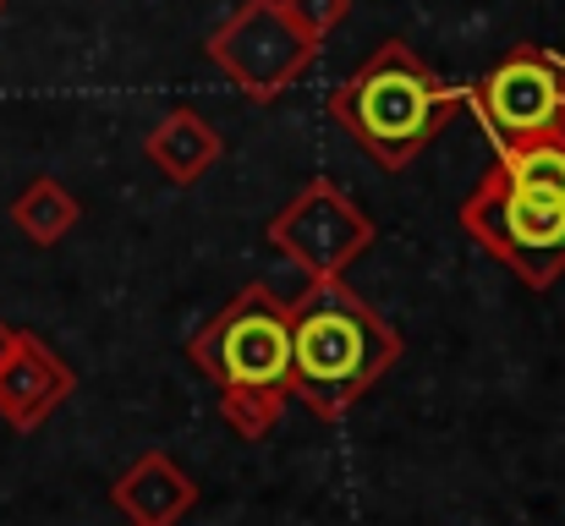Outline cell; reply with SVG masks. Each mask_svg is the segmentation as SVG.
I'll list each match as a JSON object with an SVG mask.
<instances>
[{"label": "cell", "mask_w": 565, "mask_h": 526, "mask_svg": "<svg viewBox=\"0 0 565 526\" xmlns=\"http://www.w3.org/2000/svg\"><path fill=\"white\" fill-rule=\"evenodd\" d=\"M461 230L527 291H550L565 275V132L494 149L461 203Z\"/></svg>", "instance_id": "6da1fadb"}, {"label": "cell", "mask_w": 565, "mask_h": 526, "mask_svg": "<svg viewBox=\"0 0 565 526\" xmlns=\"http://www.w3.org/2000/svg\"><path fill=\"white\" fill-rule=\"evenodd\" d=\"M401 330L347 286V275L308 280V291L291 302V400L324 422H341L401 362Z\"/></svg>", "instance_id": "7a4b0ae2"}, {"label": "cell", "mask_w": 565, "mask_h": 526, "mask_svg": "<svg viewBox=\"0 0 565 526\" xmlns=\"http://www.w3.org/2000/svg\"><path fill=\"white\" fill-rule=\"evenodd\" d=\"M324 110L379 171H406L467 110V88L445 83L406 39H384Z\"/></svg>", "instance_id": "3957f363"}, {"label": "cell", "mask_w": 565, "mask_h": 526, "mask_svg": "<svg viewBox=\"0 0 565 526\" xmlns=\"http://www.w3.org/2000/svg\"><path fill=\"white\" fill-rule=\"evenodd\" d=\"M192 367L214 389H286L291 395V302L269 280H247L188 341Z\"/></svg>", "instance_id": "277c9868"}, {"label": "cell", "mask_w": 565, "mask_h": 526, "mask_svg": "<svg viewBox=\"0 0 565 526\" xmlns=\"http://www.w3.org/2000/svg\"><path fill=\"white\" fill-rule=\"evenodd\" d=\"M324 44H313L280 0H242L209 39L203 55L253 99V105H275L286 88H297V77L319 61Z\"/></svg>", "instance_id": "5b68a950"}, {"label": "cell", "mask_w": 565, "mask_h": 526, "mask_svg": "<svg viewBox=\"0 0 565 526\" xmlns=\"http://www.w3.org/2000/svg\"><path fill=\"white\" fill-rule=\"evenodd\" d=\"M467 110L483 121L494 149L565 132V55L544 44H516L467 88Z\"/></svg>", "instance_id": "8992f818"}, {"label": "cell", "mask_w": 565, "mask_h": 526, "mask_svg": "<svg viewBox=\"0 0 565 526\" xmlns=\"http://www.w3.org/2000/svg\"><path fill=\"white\" fill-rule=\"evenodd\" d=\"M379 225L369 219V208L341 192L335 181H308L275 219H269V247L297 264L308 280L324 275H347L369 247H374Z\"/></svg>", "instance_id": "52a82bcc"}, {"label": "cell", "mask_w": 565, "mask_h": 526, "mask_svg": "<svg viewBox=\"0 0 565 526\" xmlns=\"http://www.w3.org/2000/svg\"><path fill=\"white\" fill-rule=\"evenodd\" d=\"M72 389H77L72 362L33 330H22L17 351L0 362V422L17 433H33L72 400Z\"/></svg>", "instance_id": "ba28073f"}, {"label": "cell", "mask_w": 565, "mask_h": 526, "mask_svg": "<svg viewBox=\"0 0 565 526\" xmlns=\"http://www.w3.org/2000/svg\"><path fill=\"white\" fill-rule=\"evenodd\" d=\"M110 505L127 516V526H177L198 505V483L177 455L149 450L110 483Z\"/></svg>", "instance_id": "9c48e42d"}, {"label": "cell", "mask_w": 565, "mask_h": 526, "mask_svg": "<svg viewBox=\"0 0 565 526\" xmlns=\"http://www.w3.org/2000/svg\"><path fill=\"white\" fill-rule=\"evenodd\" d=\"M143 154L149 165L177 181V186H192L198 175H209L225 154V138L214 132V121H203L192 105H177L166 121H154V132L143 138Z\"/></svg>", "instance_id": "30bf717a"}, {"label": "cell", "mask_w": 565, "mask_h": 526, "mask_svg": "<svg viewBox=\"0 0 565 526\" xmlns=\"http://www.w3.org/2000/svg\"><path fill=\"white\" fill-rule=\"evenodd\" d=\"M83 219V203L55 181V175H33L17 197H11V225L33 241V247H55L77 230Z\"/></svg>", "instance_id": "8fae6325"}, {"label": "cell", "mask_w": 565, "mask_h": 526, "mask_svg": "<svg viewBox=\"0 0 565 526\" xmlns=\"http://www.w3.org/2000/svg\"><path fill=\"white\" fill-rule=\"evenodd\" d=\"M286 389H220V417L231 422V433H242V439H264V433H275L280 428V417H286Z\"/></svg>", "instance_id": "7c38bea8"}, {"label": "cell", "mask_w": 565, "mask_h": 526, "mask_svg": "<svg viewBox=\"0 0 565 526\" xmlns=\"http://www.w3.org/2000/svg\"><path fill=\"white\" fill-rule=\"evenodd\" d=\"M286 6V17L313 39V44H324L341 22H347V11H352V0H280Z\"/></svg>", "instance_id": "4fadbf2b"}, {"label": "cell", "mask_w": 565, "mask_h": 526, "mask_svg": "<svg viewBox=\"0 0 565 526\" xmlns=\"http://www.w3.org/2000/svg\"><path fill=\"white\" fill-rule=\"evenodd\" d=\"M17 335H22V330H17V324H6V319H0V362H6V356H11V351H17Z\"/></svg>", "instance_id": "5bb4252c"}, {"label": "cell", "mask_w": 565, "mask_h": 526, "mask_svg": "<svg viewBox=\"0 0 565 526\" xmlns=\"http://www.w3.org/2000/svg\"><path fill=\"white\" fill-rule=\"evenodd\" d=\"M0 17H6V0H0Z\"/></svg>", "instance_id": "9a60e30c"}]
</instances>
